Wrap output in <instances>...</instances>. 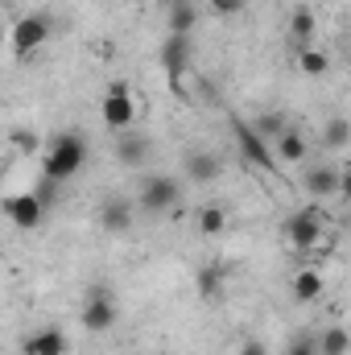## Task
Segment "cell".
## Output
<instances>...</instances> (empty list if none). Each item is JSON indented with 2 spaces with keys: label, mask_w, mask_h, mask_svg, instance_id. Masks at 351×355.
<instances>
[{
  "label": "cell",
  "mask_w": 351,
  "mask_h": 355,
  "mask_svg": "<svg viewBox=\"0 0 351 355\" xmlns=\"http://www.w3.org/2000/svg\"><path fill=\"white\" fill-rule=\"evenodd\" d=\"M198 29V4L194 0H170L166 8V33H194Z\"/></svg>",
  "instance_id": "obj_15"
},
{
  "label": "cell",
  "mask_w": 351,
  "mask_h": 355,
  "mask_svg": "<svg viewBox=\"0 0 351 355\" xmlns=\"http://www.w3.org/2000/svg\"><path fill=\"white\" fill-rule=\"evenodd\" d=\"M182 166H186V178H190V182H215V178L223 174V162H219L211 149H190Z\"/></svg>",
  "instance_id": "obj_14"
},
{
  "label": "cell",
  "mask_w": 351,
  "mask_h": 355,
  "mask_svg": "<svg viewBox=\"0 0 351 355\" xmlns=\"http://www.w3.org/2000/svg\"><path fill=\"white\" fill-rule=\"evenodd\" d=\"M232 137H236V145H240V153H244V162L248 166H257V170H268V174H277V153H273V145L264 141L261 132L248 124V120H240V116H232Z\"/></svg>",
  "instance_id": "obj_4"
},
{
  "label": "cell",
  "mask_w": 351,
  "mask_h": 355,
  "mask_svg": "<svg viewBox=\"0 0 351 355\" xmlns=\"http://www.w3.org/2000/svg\"><path fill=\"white\" fill-rule=\"evenodd\" d=\"M240 355H268V343L264 339H244L240 343Z\"/></svg>",
  "instance_id": "obj_28"
},
{
  "label": "cell",
  "mask_w": 351,
  "mask_h": 355,
  "mask_svg": "<svg viewBox=\"0 0 351 355\" xmlns=\"http://www.w3.org/2000/svg\"><path fill=\"white\" fill-rule=\"evenodd\" d=\"M339 182H343V170L339 166H310L302 186L314 202H327V198H339Z\"/></svg>",
  "instance_id": "obj_11"
},
{
  "label": "cell",
  "mask_w": 351,
  "mask_h": 355,
  "mask_svg": "<svg viewBox=\"0 0 351 355\" xmlns=\"http://www.w3.org/2000/svg\"><path fill=\"white\" fill-rule=\"evenodd\" d=\"M67 352H71V343H67V335H62L58 327L33 331L29 343H25V355H67Z\"/></svg>",
  "instance_id": "obj_16"
},
{
  "label": "cell",
  "mask_w": 351,
  "mask_h": 355,
  "mask_svg": "<svg viewBox=\"0 0 351 355\" xmlns=\"http://www.w3.org/2000/svg\"><path fill=\"white\" fill-rule=\"evenodd\" d=\"M285 240H289L293 248H302V252L318 248V244H323V215H318V207L293 211V215L285 219Z\"/></svg>",
  "instance_id": "obj_7"
},
{
  "label": "cell",
  "mask_w": 351,
  "mask_h": 355,
  "mask_svg": "<svg viewBox=\"0 0 351 355\" xmlns=\"http://www.w3.org/2000/svg\"><path fill=\"white\" fill-rule=\"evenodd\" d=\"M4 215H8L12 227L33 232V227L46 219V202H42L33 190H25V194H8V198H4Z\"/></svg>",
  "instance_id": "obj_8"
},
{
  "label": "cell",
  "mask_w": 351,
  "mask_h": 355,
  "mask_svg": "<svg viewBox=\"0 0 351 355\" xmlns=\"http://www.w3.org/2000/svg\"><path fill=\"white\" fill-rule=\"evenodd\" d=\"M87 166V141L79 132H58L46 149V162H42V174L54 178V182H71L79 178V170Z\"/></svg>",
  "instance_id": "obj_1"
},
{
  "label": "cell",
  "mask_w": 351,
  "mask_h": 355,
  "mask_svg": "<svg viewBox=\"0 0 351 355\" xmlns=\"http://www.w3.org/2000/svg\"><path fill=\"white\" fill-rule=\"evenodd\" d=\"M12 141H17L25 153H29V149H37V137H29V132H12Z\"/></svg>",
  "instance_id": "obj_30"
},
{
  "label": "cell",
  "mask_w": 351,
  "mask_h": 355,
  "mask_svg": "<svg viewBox=\"0 0 351 355\" xmlns=\"http://www.w3.org/2000/svg\"><path fill=\"white\" fill-rule=\"evenodd\" d=\"M339 198L351 207V166H343V182H339Z\"/></svg>",
  "instance_id": "obj_29"
},
{
  "label": "cell",
  "mask_w": 351,
  "mask_h": 355,
  "mask_svg": "<svg viewBox=\"0 0 351 355\" xmlns=\"http://www.w3.org/2000/svg\"><path fill=\"white\" fill-rule=\"evenodd\" d=\"M58 186H62V182H54V178L42 174V178H37V186H33V194H37V198L50 207V202H54V194H58Z\"/></svg>",
  "instance_id": "obj_26"
},
{
  "label": "cell",
  "mask_w": 351,
  "mask_h": 355,
  "mask_svg": "<svg viewBox=\"0 0 351 355\" xmlns=\"http://www.w3.org/2000/svg\"><path fill=\"white\" fill-rule=\"evenodd\" d=\"M211 8H215L219 17H236V12L248 8V0H211Z\"/></svg>",
  "instance_id": "obj_27"
},
{
  "label": "cell",
  "mask_w": 351,
  "mask_h": 355,
  "mask_svg": "<svg viewBox=\"0 0 351 355\" xmlns=\"http://www.w3.org/2000/svg\"><path fill=\"white\" fill-rule=\"evenodd\" d=\"M323 145H327V149H348L351 145V120L348 116H331V120L323 124Z\"/></svg>",
  "instance_id": "obj_21"
},
{
  "label": "cell",
  "mask_w": 351,
  "mask_h": 355,
  "mask_svg": "<svg viewBox=\"0 0 351 355\" xmlns=\"http://www.w3.org/2000/svg\"><path fill=\"white\" fill-rule=\"evenodd\" d=\"M289 297L293 302H318L323 297V272L318 268H298L289 281Z\"/></svg>",
  "instance_id": "obj_18"
},
{
  "label": "cell",
  "mask_w": 351,
  "mask_h": 355,
  "mask_svg": "<svg viewBox=\"0 0 351 355\" xmlns=\"http://www.w3.org/2000/svg\"><path fill=\"white\" fill-rule=\"evenodd\" d=\"M252 128H257V132H261L264 141H268V145H273V141H277V137H281V132H285V128H289V124H285V116H281V112H261V116H257V124H252Z\"/></svg>",
  "instance_id": "obj_23"
},
{
  "label": "cell",
  "mask_w": 351,
  "mask_h": 355,
  "mask_svg": "<svg viewBox=\"0 0 351 355\" xmlns=\"http://www.w3.org/2000/svg\"><path fill=\"white\" fill-rule=\"evenodd\" d=\"M50 33H54L50 12H25V17H17V25H12V33H8L12 58H29V54H37V50L50 42Z\"/></svg>",
  "instance_id": "obj_2"
},
{
  "label": "cell",
  "mask_w": 351,
  "mask_h": 355,
  "mask_svg": "<svg viewBox=\"0 0 351 355\" xmlns=\"http://www.w3.org/2000/svg\"><path fill=\"white\" fill-rule=\"evenodd\" d=\"M219 285H223V272H219L215 265L198 268V297H215V293H219Z\"/></svg>",
  "instance_id": "obj_24"
},
{
  "label": "cell",
  "mask_w": 351,
  "mask_h": 355,
  "mask_svg": "<svg viewBox=\"0 0 351 355\" xmlns=\"http://www.w3.org/2000/svg\"><path fill=\"white\" fill-rule=\"evenodd\" d=\"M162 67H166V79L174 87H182V75L190 67V37L186 33H166V42H162Z\"/></svg>",
  "instance_id": "obj_10"
},
{
  "label": "cell",
  "mask_w": 351,
  "mask_h": 355,
  "mask_svg": "<svg viewBox=\"0 0 351 355\" xmlns=\"http://www.w3.org/2000/svg\"><path fill=\"white\" fill-rule=\"evenodd\" d=\"M285 355H323V352H318V339L314 335H293L285 343Z\"/></svg>",
  "instance_id": "obj_25"
},
{
  "label": "cell",
  "mask_w": 351,
  "mask_h": 355,
  "mask_svg": "<svg viewBox=\"0 0 351 355\" xmlns=\"http://www.w3.org/2000/svg\"><path fill=\"white\" fill-rule=\"evenodd\" d=\"M116 318H120V310H116V297H112L108 289H91L87 302H83V310H79V322H83V331H87V335H108V331L116 327Z\"/></svg>",
  "instance_id": "obj_6"
},
{
  "label": "cell",
  "mask_w": 351,
  "mask_h": 355,
  "mask_svg": "<svg viewBox=\"0 0 351 355\" xmlns=\"http://www.w3.org/2000/svg\"><path fill=\"white\" fill-rule=\"evenodd\" d=\"M182 202V182L170 174H149L141 182V194H137V207L145 215H166V211H178Z\"/></svg>",
  "instance_id": "obj_3"
},
{
  "label": "cell",
  "mask_w": 351,
  "mask_h": 355,
  "mask_svg": "<svg viewBox=\"0 0 351 355\" xmlns=\"http://www.w3.org/2000/svg\"><path fill=\"white\" fill-rule=\"evenodd\" d=\"M293 62H298V71L306 75V79H323L327 71H331V58L318 50V46H306V50H293Z\"/></svg>",
  "instance_id": "obj_19"
},
{
  "label": "cell",
  "mask_w": 351,
  "mask_h": 355,
  "mask_svg": "<svg viewBox=\"0 0 351 355\" xmlns=\"http://www.w3.org/2000/svg\"><path fill=\"white\" fill-rule=\"evenodd\" d=\"M314 29H318V21H314V8L298 4V8L289 12V37H293V50H306V46L314 42Z\"/></svg>",
  "instance_id": "obj_17"
},
{
  "label": "cell",
  "mask_w": 351,
  "mask_h": 355,
  "mask_svg": "<svg viewBox=\"0 0 351 355\" xmlns=\"http://www.w3.org/2000/svg\"><path fill=\"white\" fill-rule=\"evenodd\" d=\"M99 116H103V124L112 132H128L137 124V99H132V91L124 87V83H112V87L103 91V99H99Z\"/></svg>",
  "instance_id": "obj_5"
},
{
  "label": "cell",
  "mask_w": 351,
  "mask_h": 355,
  "mask_svg": "<svg viewBox=\"0 0 351 355\" xmlns=\"http://www.w3.org/2000/svg\"><path fill=\"white\" fill-rule=\"evenodd\" d=\"M137 211H141V207H132V198H103V202H99V232H108V236L132 232Z\"/></svg>",
  "instance_id": "obj_9"
},
{
  "label": "cell",
  "mask_w": 351,
  "mask_h": 355,
  "mask_svg": "<svg viewBox=\"0 0 351 355\" xmlns=\"http://www.w3.org/2000/svg\"><path fill=\"white\" fill-rule=\"evenodd\" d=\"M145 157H149V141L141 137V132H120L116 137V162L120 166H128V170H141L145 166Z\"/></svg>",
  "instance_id": "obj_13"
},
{
  "label": "cell",
  "mask_w": 351,
  "mask_h": 355,
  "mask_svg": "<svg viewBox=\"0 0 351 355\" xmlns=\"http://www.w3.org/2000/svg\"><path fill=\"white\" fill-rule=\"evenodd\" d=\"M194 227H198V236H223V227H228V211H223L219 202H207V207H198Z\"/></svg>",
  "instance_id": "obj_20"
},
{
  "label": "cell",
  "mask_w": 351,
  "mask_h": 355,
  "mask_svg": "<svg viewBox=\"0 0 351 355\" xmlns=\"http://www.w3.org/2000/svg\"><path fill=\"white\" fill-rule=\"evenodd\" d=\"M318 352L323 355H348L351 352V331L348 327H327L318 335Z\"/></svg>",
  "instance_id": "obj_22"
},
{
  "label": "cell",
  "mask_w": 351,
  "mask_h": 355,
  "mask_svg": "<svg viewBox=\"0 0 351 355\" xmlns=\"http://www.w3.org/2000/svg\"><path fill=\"white\" fill-rule=\"evenodd\" d=\"M273 153H277V162H281V166H302V162H306V153H310V145H306V132L289 124V128H285V132L273 141Z\"/></svg>",
  "instance_id": "obj_12"
}]
</instances>
